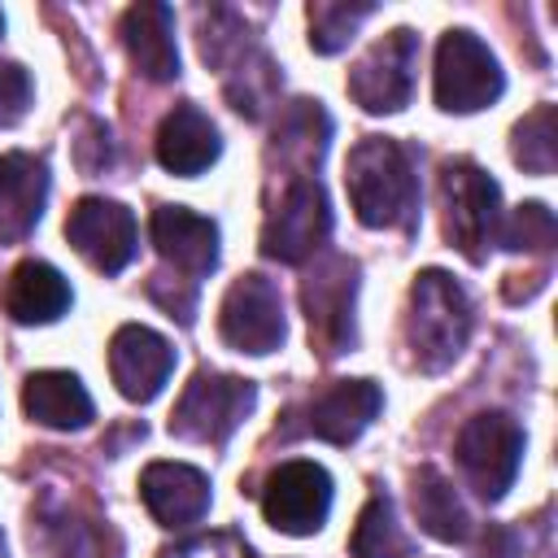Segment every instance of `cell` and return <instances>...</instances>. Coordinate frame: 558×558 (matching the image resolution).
Wrapping results in <instances>:
<instances>
[{
	"mask_svg": "<svg viewBox=\"0 0 558 558\" xmlns=\"http://www.w3.org/2000/svg\"><path fill=\"white\" fill-rule=\"evenodd\" d=\"M344 187L362 227H414L418 179L397 140L388 135L357 140L344 166Z\"/></svg>",
	"mask_w": 558,
	"mask_h": 558,
	"instance_id": "cell-1",
	"label": "cell"
},
{
	"mask_svg": "<svg viewBox=\"0 0 558 558\" xmlns=\"http://www.w3.org/2000/svg\"><path fill=\"white\" fill-rule=\"evenodd\" d=\"M466 336H471V301L462 283L436 266L418 270L410 283V318H405L414 366L427 375L453 366L466 349Z\"/></svg>",
	"mask_w": 558,
	"mask_h": 558,
	"instance_id": "cell-2",
	"label": "cell"
},
{
	"mask_svg": "<svg viewBox=\"0 0 558 558\" xmlns=\"http://www.w3.org/2000/svg\"><path fill=\"white\" fill-rule=\"evenodd\" d=\"M445 240L466 257L484 262L501 231V187L475 161H445L440 170Z\"/></svg>",
	"mask_w": 558,
	"mask_h": 558,
	"instance_id": "cell-3",
	"label": "cell"
},
{
	"mask_svg": "<svg viewBox=\"0 0 558 558\" xmlns=\"http://www.w3.org/2000/svg\"><path fill=\"white\" fill-rule=\"evenodd\" d=\"M453 458H458L466 484L484 501H497V497H506V488L519 475V462H523V427L506 410H484V414H475V418L462 423V432L453 440Z\"/></svg>",
	"mask_w": 558,
	"mask_h": 558,
	"instance_id": "cell-4",
	"label": "cell"
},
{
	"mask_svg": "<svg viewBox=\"0 0 558 558\" xmlns=\"http://www.w3.org/2000/svg\"><path fill=\"white\" fill-rule=\"evenodd\" d=\"M436 105L445 113H480L488 109L506 78H501V65L497 57L488 52V44L471 31H445L440 44H436Z\"/></svg>",
	"mask_w": 558,
	"mask_h": 558,
	"instance_id": "cell-5",
	"label": "cell"
},
{
	"mask_svg": "<svg viewBox=\"0 0 558 558\" xmlns=\"http://www.w3.org/2000/svg\"><path fill=\"white\" fill-rule=\"evenodd\" d=\"M331 235V205H327V192L314 174L305 179H288L283 183V196L275 201V209L266 214V227H262V253L275 257V262H305L323 248V240Z\"/></svg>",
	"mask_w": 558,
	"mask_h": 558,
	"instance_id": "cell-6",
	"label": "cell"
},
{
	"mask_svg": "<svg viewBox=\"0 0 558 558\" xmlns=\"http://www.w3.org/2000/svg\"><path fill=\"white\" fill-rule=\"evenodd\" d=\"M353 301H357V262L353 257H323L305 283H301V305L310 323V340L323 357H336L353 349Z\"/></svg>",
	"mask_w": 558,
	"mask_h": 558,
	"instance_id": "cell-7",
	"label": "cell"
},
{
	"mask_svg": "<svg viewBox=\"0 0 558 558\" xmlns=\"http://www.w3.org/2000/svg\"><path fill=\"white\" fill-rule=\"evenodd\" d=\"M253 401H257V388H253L248 379L201 371V375L183 388V397H179V405H174V414H170V432H174L179 440L222 445V440L244 423V414L253 410Z\"/></svg>",
	"mask_w": 558,
	"mask_h": 558,
	"instance_id": "cell-8",
	"label": "cell"
},
{
	"mask_svg": "<svg viewBox=\"0 0 558 558\" xmlns=\"http://www.w3.org/2000/svg\"><path fill=\"white\" fill-rule=\"evenodd\" d=\"M414 65H418V35L397 26L384 39H375L362 52V61L349 70V96L366 113H397L410 105Z\"/></svg>",
	"mask_w": 558,
	"mask_h": 558,
	"instance_id": "cell-9",
	"label": "cell"
},
{
	"mask_svg": "<svg viewBox=\"0 0 558 558\" xmlns=\"http://www.w3.org/2000/svg\"><path fill=\"white\" fill-rule=\"evenodd\" d=\"M331 510V475L310 462V458H292L283 466H275L266 475L262 488V514L275 532L283 536H314L327 523Z\"/></svg>",
	"mask_w": 558,
	"mask_h": 558,
	"instance_id": "cell-10",
	"label": "cell"
},
{
	"mask_svg": "<svg viewBox=\"0 0 558 558\" xmlns=\"http://www.w3.org/2000/svg\"><path fill=\"white\" fill-rule=\"evenodd\" d=\"M218 336L235 353H253V357L275 353L288 336L279 288L266 275H240L218 305Z\"/></svg>",
	"mask_w": 558,
	"mask_h": 558,
	"instance_id": "cell-11",
	"label": "cell"
},
{
	"mask_svg": "<svg viewBox=\"0 0 558 558\" xmlns=\"http://www.w3.org/2000/svg\"><path fill=\"white\" fill-rule=\"evenodd\" d=\"M65 240L83 262H92L105 275H118L135 257L140 231H135V214L122 201L83 196L65 218Z\"/></svg>",
	"mask_w": 558,
	"mask_h": 558,
	"instance_id": "cell-12",
	"label": "cell"
},
{
	"mask_svg": "<svg viewBox=\"0 0 558 558\" xmlns=\"http://www.w3.org/2000/svg\"><path fill=\"white\" fill-rule=\"evenodd\" d=\"M174 371V349L161 331L126 323L109 340V375L126 401H153Z\"/></svg>",
	"mask_w": 558,
	"mask_h": 558,
	"instance_id": "cell-13",
	"label": "cell"
},
{
	"mask_svg": "<svg viewBox=\"0 0 558 558\" xmlns=\"http://www.w3.org/2000/svg\"><path fill=\"white\" fill-rule=\"evenodd\" d=\"M148 231H153L157 253L174 270H183L187 283H196L201 275L218 266V227L205 214H192L183 205H157Z\"/></svg>",
	"mask_w": 558,
	"mask_h": 558,
	"instance_id": "cell-14",
	"label": "cell"
},
{
	"mask_svg": "<svg viewBox=\"0 0 558 558\" xmlns=\"http://www.w3.org/2000/svg\"><path fill=\"white\" fill-rule=\"evenodd\" d=\"M140 497L161 527H187L209 510V475L187 462H148Z\"/></svg>",
	"mask_w": 558,
	"mask_h": 558,
	"instance_id": "cell-15",
	"label": "cell"
},
{
	"mask_svg": "<svg viewBox=\"0 0 558 558\" xmlns=\"http://www.w3.org/2000/svg\"><path fill=\"white\" fill-rule=\"evenodd\" d=\"M122 44L131 65L153 78L170 83L179 78V44H174V9L161 0H140L122 13Z\"/></svg>",
	"mask_w": 558,
	"mask_h": 558,
	"instance_id": "cell-16",
	"label": "cell"
},
{
	"mask_svg": "<svg viewBox=\"0 0 558 558\" xmlns=\"http://www.w3.org/2000/svg\"><path fill=\"white\" fill-rule=\"evenodd\" d=\"M222 153V140H218V126L209 122V113H201L196 105H174L161 126H157V161L170 170V174H201L218 161Z\"/></svg>",
	"mask_w": 558,
	"mask_h": 558,
	"instance_id": "cell-17",
	"label": "cell"
},
{
	"mask_svg": "<svg viewBox=\"0 0 558 558\" xmlns=\"http://www.w3.org/2000/svg\"><path fill=\"white\" fill-rule=\"evenodd\" d=\"M379 410H384V392L375 379H336L310 405V432L323 436L327 445H349L375 423Z\"/></svg>",
	"mask_w": 558,
	"mask_h": 558,
	"instance_id": "cell-18",
	"label": "cell"
},
{
	"mask_svg": "<svg viewBox=\"0 0 558 558\" xmlns=\"http://www.w3.org/2000/svg\"><path fill=\"white\" fill-rule=\"evenodd\" d=\"M65 310H70V283H65V275L57 266L26 257L4 279V314L13 323L44 327V323H57Z\"/></svg>",
	"mask_w": 558,
	"mask_h": 558,
	"instance_id": "cell-19",
	"label": "cell"
},
{
	"mask_svg": "<svg viewBox=\"0 0 558 558\" xmlns=\"http://www.w3.org/2000/svg\"><path fill=\"white\" fill-rule=\"evenodd\" d=\"M22 410L52 432H78L92 423V397L70 371H35L22 384Z\"/></svg>",
	"mask_w": 558,
	"mask_h": 558,
	"instance_id": "cell-20",
	"label": "cell"
},
{
	"mask_svg": "<svg viewBox=\"0 0 558 558\" xmlns=\"http://www.w3.org/2000/svg\"><path fill=\"white\" fill-rule=\"evenodd\" d=\"M44 196H48V174L35 157L26 153H0V240H22L39 214H44Z\"/></svg>",
	"mask_w": 558,
	"mask_h": 558,
	"instance_id": "cell-21",
	"label": "cell"
},
{
	"mask_svg": "<svg viewBox=\"0 0 558 558\" xmlns=\"http://www.w3.org/2000/svg\"><path fill=\"white\" fill-rule=\"evenodd\" d=\"M414 519L423 523L427 536L436 541H466L471 536V514L458 501L453 484L436 471V466H418L414 471Z\"/></svg>",
	"mask_w": 558,
	"mask_h": 558,
	"instance_id": "cell-22",
	"label": "cell"
},
{
	"mask_svg": "<svg viewBox=\"0 0 558 558\" xmlns=\"http://www.w3.org/2000/svg\"><path fill=\"white\" fill-rule=\"evenodd\" d=\"M349 549H353V558H410V536L401 532L388 493H375L362 506Z\"/></svg>",
	"mask_w": 558,
	"mask_h": 558,
	"instance_id": "cell-23",
	"label": "cell"
},
{
	"mask_svg": "<svg viewBox=\"0 0 558 558\" xmlns=\"http://www.w3.org/2000/svg\"><path fill=\"white\" fill-rule=\"evenodd\" d=\"M371 13H375L371 0H353V4L349 0H310V9H305V17H310V48L323 52V57L340 52Z\"/></svg>",
	"mask_w": 558,
	"mask_h": 558,
	"instance_id": "cell-24",
	"label": "cell"
},
{
	"mask_svg": "<svg viewBox=\"0 0 558 558\" xmlns=\"http://www.w3.org/2000/svg\"><path fill=\"white\" fill-rule=\"evenodd\" d=\"M510 153L527 174H554V161H558V109L554 105H536L514 126Z\"/></svg>",
	"mask_w": 558,
	"mask_h": 558,
	"instance_id": "cell-25",
	"label": "cell"
},
{
	"mask_svg": "<svg viewBox=\"0 0 558 558\" xmlns=\"http://www.w3.org/2000/svg\"><path fill=\"white\" fill-rule=\"evenodd\" d=\"M554 214L541 205V201H527V205H519L506 222H501V231H497V240L506 244V248H514V253H541V248H549L554 244Z\"/></svg>",
	"mask_w": 558,
	"mask_h": 558,
	"instance_id": "cell-26",
	"label": "cell"
},
{
	"mask_svg": "<svg viewBox=\"0 0 558 558\" xmlns=\"http://www.w3.org/2000/svg\"><path fill=\"white\" fill-rule=\"evenodd\" d=\"M31 96H35L31 74H26L17 61H0V131H4V126H17V122L26 118Z\"/></svg>",
	"mask_w": 558,
	"mask_h": 558,
	"instance_id": "cell-27",
	"label": "cell"
},
{
	"mask_svg": "<svg viewBox=\"0 0 558 558\" xmlns=\"http://www.w3.org/2000/svg\"><path fill=\"white\" fill-rule=\"evenodd\" d=\"M161 558H248V545L235 532H205V536H192V541L166 549Z\"/></svg>",
	"mask_w": 558,
	"mask_h": 558,
	"instance_id": "cell-28",
	"label": "cell"
},
{
	"mask_svg": "<svg viewBox=\"0 0 558 558\" xmlns=\"http://www.w3.org/2000/svg\"><path fill=\"white\" fill-rule=\"evenodd\" d=\"M0 31H4V17H0Z\"/></svg>",
	"mask_w": 558,
	"mask_h": 558,
	"instance_id": "cell-29",
	"label": "cell"
}]
</instances>
